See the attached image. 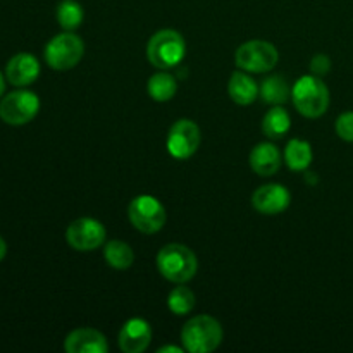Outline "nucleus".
Returning a JSON list of instances; mask_svg holds the SVG:
<instances>
[{"label":"nucleus","instance_id":"1","mask_svg":"<svg viewBox=\"0 0 353 353\" xmlns=\"http://www.w3.org/2000/svg\"><path fill=\"white\" fill-rule=\"evenodd\" d=\"M292 100L295 109L309 119L324 116L330 107L331 97L326 83L316 74L302 76L292 88Z\"/></svg>","mask_w":353,"mask_h":353},{"label":"nucleus","instance_id":"2","mask_svg":"<svg viewBox=\"0 0 353 353\" xmlns=\"http://www.w3.org/2000/svg\"><path fill=\"white\" fill-rule=\"evenodd\" d=\"M157 269L168 281L183 285L195 278L199 261L192 248L181 243H169L157 254Z\"/></svg>","mask_w":353,"mask_h":353},{"label":"nucleus","instance_id":"3","mask_svg":"<svg viewBox=\"0 0 353 353\" xmlns=\"http://www.w3.org/2000/svg\"><path fill=\"white\" fill-rule=\"evenodd\" d=\"M223 326L212 316H195L183 326V348L190 353H210L223 343Z\"/></svg>","mask_w":353,"mask_h":353},{"label":"nucleus","instance_id":"4","mask_svg":"<svg viewBox=\"0 0 353 353\" xmlns=\"http://www.w3.org/2000/svg\"><path fill=\"white\" fill-rule=\"evenodd\" d=\"M186 54V43L181 33L161 30L148 40L147 59L157 69H171L181 64Z\"/></svg>","mask_w":353,"mask_h":353},{"label":"nucleus","instance_id":"5","mask_svg":"<svg viewBox=\"0 0 353 353\" xmlns=\"http://www.w3.org/2000/svg\"><path fill=\"white\" fill-rule=\"evenodd\" d=\"M83 55H85V43L72 31L57 34L45 47V62L55 71L72 69L79 64Z\"/></svg>","mask_w":353,"mask_h":353},{"label":"nucleus","instance_id":"6","mask_svg":"<svg viewBox=\"0 0 353 353\" xmlns=\"http://www.w3.org/2000/svg\"><path fill=\"white\" fill-rule=\"evenodd\" d=\"M40 110V99L30 90H14L0 100V119L10 126L31 123Z\"/></svg>","mask_w":353,"mask_h":353},{"label":"nucleus","instance_id":"7","mask_svg":"<svg viewBox=\"0 0 353 353\" xmlns=\"http://www.w3.org/2000/svg\"><path fill=\"white\" fill-rule=\"evenodd\" d=\"M279 61L278 48L264 40H250L240 45L234 54V62L241 71L268 72L274 69Z\"/></svg>","mask_w":353,"mask_h":353},{"label":"nucleus","instance_id":"8","mask_svg":"<svg viewBox=\"0 0 353 353\" xmlns=\"http://www.w3.org/2000/svg\"><path fill=\"white\" fill-rule=\"evenodd\" d=\"M131 224L143 234H155L165 224V209L155 196L140 195L131 200L128 209Z\"/></svg>","mask_w":353,"mask_h":353},{"label":"nucleus","instance_id":"9","mask_svg":"<svg viewBox=\"0 0 353 353\" xmlns=\"http://www.w3.org/2000/svg\"><path fill=\"white\" fill-rule=\"evenodd\" d=\"M200 141H202V134H200L199 126L190 119H179L169 130L165 147L174 159L186 161L199 150Z\"/></svg>","mask_w":353,"mask_h":353},{"label":"nucleus","instance_id":"10","mask_svg":"<svg viewBox=\"0 0 353 353\" xmlns=\"http://www.w3.org/2000/svg\"><path fill=\"white\" fill-rule=\"evenodd\" d=\"M105 228L102 223L92 217H79L72 221L65 231V240L69 247L79 252H90L105 243Z\"/></svg>","mask_w":353,"mask_h":353},{"label":"nucleus","instance_id":"11","mask_svg":"<svg viewBox=\"0 0 353 353\" xmlns=\"http://www.w3.org/2000/svg\"><path fill=\"white\" fill-rule=\"evenodd\" d=\"M290 202H292L290 192L278 183L261 186L255 190L254 196H252L254 209L264 216H276V214L285 212L290 207Z\"/></svg>","mask_w":353,"mask_h":353},{"label":"nucleus","instance_id":"12","mask_svg":"<svg viewBox=\"0 0 353 353\" xmlns=\"http://www.w3.org/2000/svg\"><path fill=\"white\" fill-rule=\"evenodd\" d=\"M152 341V327L145 319H130L119 331V348L124 353H141Z\"/></svg>","mask_w":353,"mask_h":353},{"label":"nucleus","instance_id":"13","mask_svg":"<svg viewBox=\"0 0 353 353\" xmlns=\"http://www.w3.org/2000/svg\"><path fill=\"white\" fill-rule=\"evenodd\" d=\"M40 76V62L28 52L16 54L6 65V78L14 86H28Z\"/></svg>","mask_w":353,"mask_h":353},{"label":"nucleus","instance_id":"14","mask_svg":"<svg viewBox=\"0 0 353 353\" xmlns=\"http://www.w3.org/2000/svg\"><path fill=\"white\" fill-rule=\"evenodd\" d=\"M68 353H105L109 350L107 338L93 327H79L69 333L64 340Z\"/></svg>","mask_w":353,"mask_h":353},{"label":"nucleus","instance_id":"15","mask_svg":"<svg viewBox=\"0 0 353 353\" xmlns=\"http://www.w3.org/2000/svg\"><path fill=\"white\" fill-rule=\"evenodd\" d=\"M259 92H261L259 83L247 71H236L231 74L230 83H228V93L234 103L252 105L257 100Z\"/></svg>","mask_w":353,"mask_h":353},{"label":"nucleus","instance_id":"16","mask_svg":"<svg viewBox=\"0 0 353 353\" xmlns=\"http://www.w3.org/2000/svg\"><path fill=\"white\" fill-rule=\"evenodd\" d=\"M250 165L259 176H272L281 168V154L272 143H259L250 152Z\"/></svg>","mask_w":353,"mask_h":353},{"label":"nucleus","instance_id":"17","mask_svg":"<svg viewBox=\"0 0 353 353\" xmlns=\"http://www.w3.org/2000/svg\"><path fill=\"white\" fill-rule=\"evenodd\" d=\"M292 128V119H290L288 110L283 105H274L268 110V114L262 119V131L271 140H279L285 137Z\"/></svg>","mask_w":353,"mask_h":353},{"label":"nucleus","instance_id":"18","mask_svg":"<svg viewBox=\"0 0 353 353\" xmlns=\"http://www.w3.org/2000/svg\"><path fill=\"white\" fill-rule=\"evenodd\" d=\"M103 257L105 262L116 271H126L133 265L134 252L126 241L110 240L103 243Z\"/></svg>","mask_w":353,"mask_h":353},{"label":"nucleus","instance_id":"19","mask_svg":"<svg viewBox=\"0 0 353 353\" xmlns=\"http://www.w3.org/2000/svg\"><path fill=\"white\" fill-rule=\"evenodd\" d=\"M312 147L309 141L293 138L288 141L285 150V161L292 171H305L312 164Z\"/></svg>","mask_w":353,"mask_h":353},{"label":"nucleus","instance_id":"20","mask_svg":"<svg viewBox=\"0 0 353 353\" xmlns=\"http://www.w3.org/2000/svg\"><path fill=\"white\" fill-rule=\"evenodd\" d=\"M259 95L264 99V102L272 103V105H283L292 97V88L281 74H274L262 81Z\"/></svg>","mask_w":353,"mask_h":353},{"label":"nucleus","instance_id":"21","mask_svg":"<svg viewBox=\"0 0 353 353\" xmlns=\"http://www.w3.org/2000/svg\"><path fill=\"white\" fill-rule=\"evenodd\" d=\"M147 92L157 102H168L178 92V81H176L174 76L162 69L161 72H157V74L148 79Z\"/></svg>","mask_w":353,"mask_h":353},{"label":"nucleus","instance_id":"22","mask_svg":"<svg viewBox=\"0 0 353 353\" xmlns=\"http://www.w3.org/2000/svg\"><path fill=\"white\" fill-rule=\"evenodd\" d=\"M55 16H57V21L62 30L74 31L81 26L85 12H83L81 3H78L76 0H62L57 6Z\"/></svg>","mask_w":353,"mask_h":353},{"label":"nucleus","instance_id":"23","mask_svg":"<svg viewBox=\"0 0 353 353\" xmlns=\"http://www.w3.org/2000/svg\"><path fill=\"white\" fill-rule=\"evenodd\" d=\"M168 307L172 314L176 316H186L193 310L195 307V295H193L192 290L188 286L178 285L171 293H169L168 299Z\"/></svg>","mask_w":353,"mask_h":353},{"label":"nucleus","instance_id":"24","mask_svg":"<svg viewBox=\"0 0 353 353\" xmlns=\"http://www.w3.org/2000/svg\"><path fill=\"white\" fill-rule=\"evenodd\" d=\"M336 134L341 140L353 143V110L350 112H343L336 119Z\"/></svg>","mask_w":353,"mask_h":353},{"label":"nucleus","instance_id":"25","mask_svg":"<svg viewBox=\"0 0 353 353\" xmlns=\"http://www.w3.org/2000/svg\"><path fill=\"white\" fill-rule=\"evenodd\" d=\"M310 71L316 76H326L331 71V59L324 54H317L316 57H312L310 61Z\"/></svg>","mask_w":353,"mask_h":353},{"label":"nucleus","instance_id":"26","mask_svg":"<svg viewBox=\"0 0 353 353\" xmlns=\"http://www.w3.org/2000/svg\"><path fill=\"white\" fill-rule=\"evenodd\" d=\"M159 353H183L185 352V348H179V347H174V345H169V347H162L157 350Z\"/></svg>","mask_w":353,"mask_h":353},{"label":"nucleus","instance_id":"27","mask_svg":"<svg viewBox=\"0 0 353 353\" xmlns=\"http://www.w3.org/2000/svg\"><path fill=\"white\" fill-rule=\"evenodd\" d=\"M6 255H7V243H6V240L0 236V262L6 259Z\"/></svg>","mask_w":353,"mask_h":353},{"label":"nucleus","instance_id":"28","mask_svg":"<svg viewBox=\"0 0 353 353\" xmlns=\"http://www.w3.org/2000/svg\"><path fill=\"white\" fill-rule=\"evenodd\" d=\"M3 92H6V78H3V74L0 72V99L3 97Z\"/></svg>","mask_w":353,"mask_h":353}]
</instances>
